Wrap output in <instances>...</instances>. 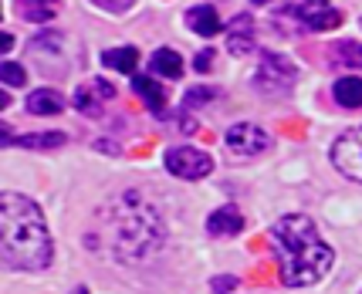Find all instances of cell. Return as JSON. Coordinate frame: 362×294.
<instances>
[{"label": "cell", "mask_w": 362, "mask_h": 294, "mask_svg": "<svg viewBox=\"0 0 362 294\" xmlns=\"http://www.w3.org/2000/svg\"><path fill=\"white\" fill-rule=\"evenodd\" d=\"M7 132H11V129H4V125H0V142H11V136H7Z\"/></svg>", "instance_id": "cell-29"}, {"label": "cell", "mask_w": 362, "mask_h": 294, "mask_svg": "<svg viewBox=\"0 0 362 294\" xmlns=\"http://www.w3.org/2000/svg\"><path fill=\"white\" fill-rule=\"evenodd\" d=\"M109 98H115V88H112L109 81L95 78L88 85H78L75 105H78V112H85V115H98V112H102V102H109Z\"/></svg>", "instance_id": "cell-8"}, {"label": "cell", "mask_w": 362, "mask_h": 294, "mask_svg": "<svg viewBox=\"0 0 362 294\" xmlns=\"http://www.w3.org/2000/svg\"><path fill=\"white\" fill-rule=\"evenodd\" d=\"M102 61H105V68H112V71H136V64H139V51L136 47H112V51H105L102 54Z\"/></svg>", "instance_id": "cell-18"}, {"label": "cell", "mask_w": 362, "mask_h": 294, "mask_svg": "<svg viewBox=\"0 0 362 294\" xmlns=\"http://www.w3.org/2000/svg\"><path fill=\"white\" fill-rule=\"evenodd\" d=\"M210 288H214V294H230V291H237V278H230V274H221V278L210 281Z\"/></svg>", "instance_id": "cell-24"}, {"label": "cell", "mask_w": 362, "mask_h": 294, "mask_svg": "<svg viewBox=\"0 0 362 294\" xmlns=\"http://www.w3.org/2000/svg\"><path fill=\"white\" fill-rule=\"evenodd\" d=\"M332 95H335V102H339L342 109H362V78H352V75L339 78Z\"/></svg>", "instance_id": "cell-16"}, {"label": "cell", "mask_w": 362, "mask_h": 294, "mask_svg": "<svg viewBox=\"0 0 362 294\" xmlns=\"http://www.w3.org/2000/svg\"><path fill=\"white\" fill-rule=\"evenodd\" d=\"M271 247L278 254L281 281L288 288H308L329 274L335 254L322 240L318 227L301 213H288L271 227Z\"/></svg>", "instance_id": "cell-3"}, {"label": "cell", "mask_w": 362, "mask_h": 294, "mask_svg": "<svg viewBox=\"0 0 362 294\" xmlns=\"http://www.w3.org/2000/svg\"><path fill=\"white\" fill-rule=\"evenodd\" d=\"M163 237H166V227H163V217L156 213V206H149L139 193L129 189V193L102 206L98 227H95V237L88 240V247L105 250L115 261L136 264L146 261L163 244Z\"/></svg>", "instance_id": "cell-1"}, {"label": "cell", "mask_w": 362, "mask_h": 294, "mask_svg": "<svg viewBox=\"0 0 362 294\" xmlns=\"http://www.w3.org/2000/svg\"><path fill=\"white\" fill-rule=\"evenodd\" d=\"M197 71H206V68H210V64H214V54H210V51H200V54H197Z\"/></svg>", "instance_id": "cell-26"}, {"label": "cell", "mask_w": 362, "mask_h": 294, "mask_svg": "<svg viewBox=\"0 0 362 294\" xmlns=\"http://www.w3.org/2000/svg\"><path fill=\"white\" fill-rule=\"evenodd\" d=\"M149 68L163 78H180L183 75V58H180V51H173V47H159L156 54H153V61H149Z\"/></svg>", "instance_id": "cell-17"}, {"label": "cell", "mask_w": 362, "mask_h": 294, "mask_svg": "<svg viewBox=\"0 0 362 294\" xmlns=\"http://www.w3.org/2000/svg\"><path fill=\"white\" fill-rule=\"evenodd\" d=\"M64 95L51 92V88H37V92L28 95V112L31 115H62L64 112Z\"/></svg>", "instance_id": "cell-13"}, {"label": "cell", "mask_w": 362, "mask_h": 294, "mask_svg": "<svg viewBox=\"0 0 362 294\" xmlns=\"http://www.w3.org/2000/svg\"><path fill=\"white\" fill-rule=\"evenodd\" d=\"M227 51H234V54H247V51H254V20H251V14L234 17L230 34H227Z\"/></svg>", "instance_id": "cell-12"}, {"label": "cell", "mask_w": 362, "mask_h": 294, "mask_svg": "<svg viewBox=\"0 0 362 294\" xmlns=\"http://www.w3.org/2000/svg\"><path fill=\"white\" fill-rule=\"evenodd\" d=\"M312 4H318V7H322V4H325V0H312Z\"/></svg>", "instance_id": "cell-31"}, {"label": "cell", "mask_w": 362, "mask_h": 294, "mask_svg": "<svg viewBox=\"0 0 362 294\" xmlns=\"http://www.w3.org/2000/svg\"><path fill=\"white\" fill-rule=\"evenodd\" d=\"M332 163H335V170L342 172V176L362 183V125L359 129H349L342 139H335V146H332Z\"/></svg>", "instance_id": "cell-7"}, {"label": "cell", "mask_w": 362, "mask_h": 294, "mask_svg": "<svg viewBox=\"0 0 362 294\" xmlns=\"http://www.w3.org/2000/svg\"><path fill=\"white\" fill-rule=\"evenodd\" d=\"M58 7H62V0H17V14L31 24H47L58 14Z\"/></svg>", "instance_id": "cell-14"}, {"label": "cell", "mask_w": 362, "mask_h": 294, "mask_svg": "<svg viewBox=\"0 0 362 294\" xmlns=\"http://www.w3.org/2000/svg\"><path fill=\"white\" fill-rule=\"evenodd\" d=\"M295 78H298V68L288 61L278 51H264L261 61H257V71H254V85L268 95H281L288 88H295Z\"/></svg>", "instance_id": "cell-4"}, {"label": "cell", "mask_w": 362, "mask_h": 294, "mask_svg": "<svg viewBox=\"0 0 362 294\" xmlns=\"http://www.w3.org/2000/svg\"><path fill=\"white\" fill-rule=\"evenodd\" d=\"M71 294H88V288H75V291H71Z\"/></svg>", "instance_id": "cell-30"}, {"label": "cell", "mask_w": 362, "mask_h": 294, "mask_svg": "<svg viewBox=\"0 0 362 294\" xmlns=\"http://www.w3.org/2000/svg\"><path fill=\"white\" fill-rule=\"evenodd\" d=\"M223 146H227L234 155H240V159H251V155L268 153V149H271V136L261 129V125H254V122H237V125H230V129H227Z\"/></svg>", "instance_id": "cell-5"}, {"label": "cell", "mask_w": 362, "mask_h": 294, "mask_svg": "<svg viewBox=\"0 0 362 294\" xmlns=\"http://www.w3.org/2000/svg\"><path fill=\"white\" fill-rule=\"evenodd\" d=\"M62 34L58 31H51V34H41V37H34L31 41V51H58L62 47Z\"/></svg>", "instance_id": "cell-23"}, {"label": "cell", "mask_w": 362, "mask_h": 294, "mask_svg": "<svg viewBox=\"0 0 362 294\" xmlns=\"http://www.w3.org/2000/svg\"><path fill=\"white\" fill-rule=\"evenodd\" d=\"M132 88H136V95H139L142 102L156 112V115H166V95H163V88H159L153 78L136 75V78H132Z\"/></svg>", "instance_id": "cell-15"}, {"label": "cell", "mask_w": 362, "mask_h": 294, "mask_svg": "<svg viewBox=\"0 0 362 294\" xmlns=\"http://www.w3.org/2000/svg\"><path fill=\"white\" fill-rule=\"evenodd\" d=\"M51 264V233L37 203L0 193V271H41Z\"/></svg>", "instance_id": "cell-2"}, {"label": "cell", "mask_w": 362, "mask_h": 294, "mask_svg": "<svg viewBox=\"0 0 362 294\" xmlns=\"http://www.w3.org/2000/svg\"><path fill=\"white\" fill-rule=\"evenodd\" d=\"M332 61L346 68H362V45L359 41H339L332 45Z\"/></svg>", "instance_id": "cell-19"}, {"label": "cell", "mask_w": 362, "mask_h": 294, "mask_svg": "<svg viewBox=\"0 0 362 294\" xmlns=\"http://www.w3.org/2000/svg\"><path fill=\"white\" fill-rule=\"evenodd\" d=\"M17 146H28V149H58L68 142V132H37V136H21L14 139Z\"/></svg>", "instance_id": "cell-20"}, {"label": "cell", "mask_w": 362, "mask_h": 294, "mask_svg": "<svg viewBox=\"0 0 362 294\" xmlns=\"http://www.w3.org/2000/svg\"><path fill=\"white\" fill-rule=\"evenodd\" d=\"M11 105V98H7V92H0V109H7Z\"/></svg>", "instance_id": "cell-28"}, {"label": "cell", "mask_w": 362, "mask_h": 294, "mask_svg": "<svg viewBox=\"0 0 362 294\" xmlns=\"http://www.w3.org/2000/svg\"><path fill=\"white\" fill-rule=\"evenodd\" d=\"M98 7H105V11H115V14H122V11H129L132 7V0H95Z\"/></svg>", "instance_id": "cell-25"}, {"label": "cell", "mask_w": 362, "mask_h": 294, "mask_svg": "<svg viewBox=\"0 0 362 294\" xmlns=\"http://www.w3.org/2000/svg\"><path fill=\"white\" fill-rule=\"evenodd\" d=\"M166 170L180 176V180H204L214 172V159L193 146H176L166 153Z\"/></svg>", "instance_id": "cell-6"}, {"label": "cell", "mask_w": 362, "mask_h": 294, "mask_svg": "<svg viewBox=\"0 0 362 294\" xmlns=\"http://www.w3.org/2000/svg\"><path fill=\"white\" fill-rule=\"evenodd\" d=\"M217 98V88H189L187 98H183V105H189V109H200L204 102H214Z\"/></svg>", "instance_id": "cell-22"}, {"label": "cell", "mask_w": 362, "mask_h": 294, "mask_svg": "<svg viewBox=\"0 0 362 294\" xmlns=\"http://www.w3.org/2000/svg\"><path fill=\"white\" fill-rule=\"evenodd\" d=\"M0 81H4V85H14V88H21V85L28 81V75H24V68H21V64L4 61V64H0Z\"/></svg>", "instance_id": "cell-21"}, {"label": "cell", "mask_w": 362, "mask_h": 294, "mask_svg": "<svg viewBox=\"0 0 362 294\" xmlns=\"http://www.w3.org/2000/svg\"><path fill=\"white\" fill-rule=\"evenodd\" d=\"M288 14L301 17V24H305L308 31H332V28H339V24H342V14H339V11H332V7H308V11L288 7Z\"/></svg>", "instance_id": "cell-10"}, {"label": "cell", "mask_w": 362, "mask_h": 294, "mask_svg": "<svg viewBox=\"0 0 362 294\" xmlns=\"http://www.w3.org/2000/svg\"><path fill=\"white\" fill-rule=\"evenodd\" d=\"M11 47H14V37H11V34H4V31H0V51H11Z\"/></svg>", "instance_id": "cell-27"}, {"label": "cell", "mask_w": 362, "mask_h": 294, "mask_svg": "<svg viewBox=\"0 0 362 294\" xmlns=\"http://www.w3.org/2000/svg\"><path fill=\"white\" fill-rule=\"evenodd\" d=\"M244 230V217H240V210L237 206H221V210H214L210 220H206V233L210 237H234V233Z\"/></svg>", "instance_id": "cell-9"}, {"label": "cell", "mask_w": 362, "mask_h": 294, "mask_svg": "<svg viewBox=\"0 0 362 294\" xmlns=\"http://www.w3.org/2000/svg\"><path fill=\"white\" fill-rule=\"evenodd\" d=\"M187 24H189V31L193 34H204V37H214V34L223 31L221 17H217V11H214L210 4H197V7H189Z\"/></svg>", "instance_id": "cell-11"}]
</instances>
